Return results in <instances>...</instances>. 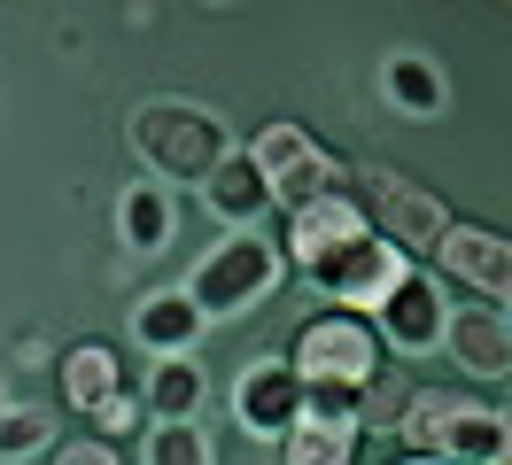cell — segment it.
I'll list each match as a JSON object with an SVG mask.
<instances>
[{
	"instance_id": "7a4b0ae2",
	"label": "cell",
	"mask_w": 512,
	"mask_h": 465,
	"mask_svg": "<svg viewBox=\"0 0 512 465\" xmlns=\"http://www.w3.org/2000/svg\"><path fill=\"white\" fill-rule=\"evenodd\" d=\"M342 194L357 202L365 233H381L404 264L435 256V241L450 233V202L435 186H419L412 171H396V163H342Z\"/></svg>"
},
{
	"instance_id": "9a60e30c",
	"label": "cell",
	"mask_w": 512,
	"mask_h": 465,
	"mask_svg": "<svg viewBox=\"0 0 512 465\" xmlns=\"http://www.w3.org/2000/svg\"><path fill=\"white\" fill-rule=\"evenodd\" d=\"M117 388H125V365H117L109 341H70L63 357H55V396H63L78 419H94Z\"/></svg>"
},
{
	"instance_id": "484cf974",
	"label": "cell",
	"mask_w": 512,
	"mask_h": 465,
	"mask_svg": "<svg viewBox=\"0 0 512 465\" xmlns=\"http://www.w3.org/2000/svg\"><path fill=\"white\" fill-rule=\"evenodd\" d=\"M0 419H8V380H0Z\"/></svg>"
},
{
	"instance_id": "44dd1931",
	"label": "cell",
	"mask_w": 512,
	"mask_h": 465,
	"mask_svg": "<svg viewBox=\"0 0 512 465\" xmlns=\"http://www.w3.org/2000/svg\"><path fill=\"white\" fill-rule=\"evenodd\" d=\"M280 465H357V434L319 427V419H295V434L280 442Z\"/></svg>"
},
{
	"instance_id": "2e32d148",
	"label": "cell",
	"mask_w": 512,
	"mask_h": 465,
	"mask_svg": "<svg viewBox=\"0 0 512 465\" xmlns=\"http://www.w3.org/2000/svg\"><path fill=\"white\" fill-rule=\"evenodd\" d=\"M381 93H388V109L396 117H443L450 109V70L435 55H419V47H396V55L381 62Z\"/></svg>"
},
{
	"instance_id": "9c48e42d",
	"label": "cell",
	"mask_w": 512,
	"mask_h": 465,
	"mask_svg": "<svg viewBox=\"0 0 512 465\" xmlns=\"http://www.w3.org/2000/svg\"><path fill=\"white\" fill-rule=\"evenodd\" d=\"M435 272L458 279L466 287V303H512V241L497 225H466V217H450V233L435 241Z\"/></svg>"
},
{
	"instance_id": "3957f363",
	"label": "cell",
	"mask_w": 512,
	"mask_h": 465,
	"mask_svg": "<svg viewBox=\"0 0 512 465\" xmlns=\"http://www.w3.org/2000/svg\"><path fill=\"white\" fill-rule=\"evenodd\" d=\"M280 279H288L280 241H264V233H225L218 248H202V256H194V272H187L179 295L202 310V326H225V318L264 310L272 295H280Z\"/></svg>"
},
{
	"instance_id": "5bb4252c",
	"label": "cell",
	"mask_w": 512,
	"mask_h": 465,
	"mask_svg": "<svg viewBox=\"0 0 512 465\" xmlns=\"http://www.w3.org/2000/svg\"><path fill=\"white\" fill-rule=\"evenodd\" d=\"M132 388H140L148 427H179V419H202V403H210V372L194 365V357H156Z\"/></svg>"
},
{
	"instance_id": "52a82bcc",
	"label": "cell",
	"mask_w": 512,
	"mask_h": 465,
	"mask_svg": "<svg viewBox=\"0 0 512 465\" xmlns=\"http://www.w3.org/2000/svg\"><path fill=\"white\" fill-rule=\"evenodd\" d=\"M233 427H241V442H288L295 419H303V380L288 372V357H256V365L233 372Z\"/></svg>"
},
{
	"instance_id": "7c38bea8",
	"label": "cell",
	"mask_w": 512,
	"mask_h": 465,
	"mask_svg": "<svg viewBox=\"0 0 512 465\" xmlns=\"http://www.w3.org/2000/svg\"><path fill=\"white\" fill-rule=\"evenodd\" d=\"M357 233H365V217H357L350 194H319V202L288 210V241H280V256H288L295 272H311V264H326L334 248H350Z\"/></svg>"
},
{
	"instance_id": "d4e9b609",
	"label": "cell",
	"mask_w": 512,
	"mask_h": 465,
	"mask_svg": "<svg viewBox=\"0 0 512 465\" xmlns=\"http://www.w3.org/2000/svg\"><path fill=\"white\" fill-rule=\"evenodd\" d=\"M388 465H443V458H412V450H404V458H388Z\"/></svg>"
},
{
	"instance_id": "6da1fadb",
	"label": "cell",
	"mask_w": 512,
	"mask_h": 465,
	"mask_svg": "<svg viewBox=\"0 0 512 465\" xmlns=\"http://www.w3.org/2000/svg\"><path fill=\"white\" fill-rule=\"evenodd\" d=\"M125 140H132V155L148 163V179H156V186H202L225 155L241 148L233 124H225L210 101H187V93H156V101H140L132 124H125Z\"/></svg>"
},
{
	"instance_id": "277c9868",
	"label": "cell",
	"mask_w": 512,
	"mask_h": 465,
	"mask_svg": "<svg viewBox=\"0 0 512 465\" xmlns=\"http://www.w3.org/2000/svg\"><path fill=\"white\" fill-rule=\"evenodd\" d=\"M288 372L303 380V388H326V396H357V403H365V388L388 372V349L373 341L365 318H350V310H319V318L295 326Z\"/></svg>"
},
{
	"instance_id": "d6986e66",
	"label": "cell",
	"mask_w": 512,
	"mask_h": 465,
	"mask_svg": "<svg viewBox=\"0 0 512 465\" xmlns=\"http://www.w3.org/2000/svg\"><path fill=\"white\" fill-rule=\"evenodd\" d=\"M458 403H466V388H412L388 434H396L412 458H435V450H443V434H450V419H458Z\"/></svg>"
},
{
	"instance_id": "603a6c76",
	"label": "cell",
	"mask_w": 512,
	"mask_h": 465,
	"mask_svg": "<svg viewBox=\"0 0 512 465\" xmlns=\"http://www.w3.org/2000/svg\"><path fill=\"white\" fill-rule=\"evenodd\" d=\"M125 434H148V411H140V388H132V380L94 411V442H109V450H117Z\"/></svg>"
},
{
	"instance_id": "8992f818",
	"label": "cell",
	"mask_w": 512,
	"mask_h": 465,
	"mask_svg": "<svg viewBox=\"0 0 512 465\" xmlns=\"http://www.w3.org/2000/svg\"><path fill=\"white\" fill-rule=\"evenodd\" d=\"M404 272H412V264H404V256H396L381 233H357L350 248H334V256H326V264H311L303 279H311V287H319L334 310H350V318L365 310V318H373V310H381V295H388Z\"/></svg>"
},
{
	"instance_id": "ac0fdd59",
	"label": "cell",
	"mask_w": 512,
	"mask_h": 465,
	"mask_svg": "<svg viewBox=\"0 0 512 465\" xmlns=\"http://www.w3.org/2000/svg\"><path fill=\"white\" fill-rule=\"evenodd\" d=\"M202 334H210V326H202V310H194L179 287H156V295H140V310H132V341H140L148 357H194Z\"/></svg>"
},
{
	"instance_id": "ba28073f",
	"label": "cell",
	"mask_w": 512,
	"mask_h": 465,
	"mask_svg": "<svg viewBox=\"0 0 512 465\" xmlns=\"http://www.w3.org/2000/svg\"><path fill=\"white\" fill-rule=\"evenodd\" d=\"M443 318H450L443 279L412 264V272L381 295V310H373L365 326H373V341H381V349H396V357H427V349H443Z\"/></svg>"
},
{
	"instance_id": "7402d4cb",
	"label": "cell",
	"mask_w": 512,
	"mask_h": 465,
	"mask_svg": "<svg viewBox=\"0 0 512 465\" xmlns=\"http://www.w3.org/2000/svg\"><path fill=\"white\" fill-rule=\"evenodd\" d=\"M47 450H55V419L39 403H8V419H0V465L47 458Z\"/></svg>"
},
{
	"instance_id": "8fae6325",
	"label": "cell",
	"mask_w": 512,
	"mask_h": 465,
	"mask_svg": "<svg viewBox=\"0 0 512 465\" xmlns=\"http://www.w3.org/2000/svg\"><path fill=\"white\" fill-rule=\"evenodd\" d=\"M109 225H117V248H125V256H163V248L179 241V194L156 186V179H132V186H117Z\"/></svg>"
},
{
	"instance_id": "5b68a950",
	"label": "cell",
	"mask_w": 512,
	"mask_h": 465,
	"mask_svg": "<svg viewBox=\"0 0 512 465\" xmlns=\"http://www.w3.org/2000/svg\"><path fill=\"white\" fill-rule=\"evenodd\" d=\"M241 155L256 163V179H264V194H272V210H303V202H319V194H342V155L326 148L319 132H303L295 117L264 124Z\"/></svg>"
},
{
	"instance_id": "cb8c5ba5",
	"label": "cell",
	"mask_w": 512,
	"mask_h": 465,
	"mask_svg": "<svg viewBox=\"0 0 512 465\" xmlns=\"http://www.w3.org/2000/svg\"><path fill=\"white\" fill-rule=\"evenodd\" d=\"M55 465H125V458H117L109 442H94V434H78V442H63V450H55Z\"/></svg>"
},
{
	"instance_id": "ffe728a7",
	"label": "cell",
	"mask_w": 512,
	"mask_h": 465,
	"mask_svg": "<svg viewBox=\"0 0 512 465\" xmlns=\"http://www.w3.org/2000/svg\"><path fill=\"white\" fill-rule=\"evenodd\" d=\"M140 465H218V442L202 434V419L148 427V434H140Z\"/></svg>"
},
{
	"instance_id": "30bf717a",
	"label": "cell",
	"mask_w": 512,
	"mask_h": 465,
	"mask_svg": "<svg viewBox=\"0 0 512 465\" xmlns=\"http://www.w3.org/2000/svg\"><path fill=\"white\" fill-rule=\"evenodd\" d=\"M443 349H450V365L466 372V380H489V388H497L512 372V318L497 303H450Z\"/></svg>"
},
{
	"instance_id": "e0dca14e",
	"label": "cell",
	"mask_w": 512,
	"mask_h": 465,
	"mask_svg": "<svg viewBox=\"0 0 512 465\" xmlns=\"http://www.w3.org/2000/svg\"><path fill=\"white\" fill-rule=\"evenodd\" d=\"M202 202H210V217L225 233H264V217H272V194H264V179H256V163L241 148L202 179Z\"/></svg>"
},
{
	"instance_id": "4fadbf2b",
	"label": "cell",
	"mask_w": 512,
	"mask_h": 465,
	"mask_svg": "<svg viewBox=\"0 0 512 465\" xmlns=\"http://www.w3.org/2000/svg\"><path fill=\"white\" fill-rule=\"evenodd\" d=\"M443 465H505L512 458V419L497 396H474L466 388V403H458V419H450L443 450H435Z\"/></svg>"
}]
</instances>
